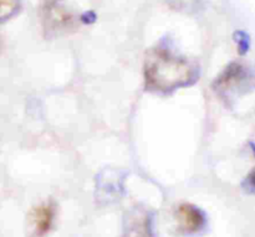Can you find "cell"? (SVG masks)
Masks as SVG:
<instances>
[{
    "label": "cell",
    "mask_w": 255,
    "mask_h": 237,
    "mask_svg": "<svg viewBox=\"0 0 255 237\" xmlns=\"http://www.w3.org/2000/svg\"><path fill=\"white\" fill-rule=\"evenodd\" d=\"M40 17L49 36L66 32L76 24V16L66 0H40Z\"/></svg>",
    "instance_id": "3957f363"
},
{
    "label": "cell",
    "mask_w": 255,
    "mask_h": 237,
    "mask_svg": "<svg viewBox=\"0 0 255 237\" xmlns=\"http://www.w3.org/2000/svg\"><path fill=\"white\" fill-rule=\"evenodd\" d=\"M176 221L183 236H198L208 226L206 213L193 204H181L176 209Z\"/></svg>",
    "instance_id": "52a82bcc"
},
{
    "label": "cell",
    "mask_w": 255,
    "mask_h": 237,
    "mask_svg": "<svg viewBox=\"0 0 255 237\" xmlns=\"http://www.w3.org/2000/svg\"><path fill=\"white\" fill-rule=\"evenodd\" d=\"M21 9V0H0V22L12 19Z\"/></svg>",
    "instance_id": "ba28073f"
},
{
    "label": "cell",
    "mask_w": 255,
    "mask_h": 237,
    "mask_svg": "<svg viewBox=\"0 0 255 237\" xmlns=\"http://www.w3.org/2000/svg\"><path fill=\"white\" fill-rule=\"evenodd\" d=\"M234 41L237 42V46L239 49V54H247L251 46V39H249V35L244 31H237L234 34Z\"/></svg>",
    "instance_id": "30bf717a"
},
{
    "label": "cell",
    "mask_w": 255,
    "mask_h": 237,
    "mask_svg": "<svg viewBox=\"0 0 255 237\" xmlns=\"http://www.w3.org/2000/svg\"><path fill=\"white\" fill-rule=\"evenodd\" d=\"M80 20H81L82 22H87V24H90V22H94L95 20H96V15H95L94 11L84 12V14L80 16Z\"/></svg>",
    "instance_id": "8fae6325"
},
{
    "label": "cell",
    "mask_w": 255,
    "mask_h": 237,
    "mask_svg": "<svg viewBox=\"0 0 255 237\" xmlns=\"http://www.w3.org/2000/svg\"><path fill=\"white\" fill-rule=\"evenodd\" d=\"M254 87L253 72L246 65L233 62L213 82V89L226 103L251 92Z\"/></svg>",
    "instance_id": "7a4b0ae2"
},
{
    "label": "cell",
    "mask_w": 255,
    "mask_h": 237,
    "mask_svg": "<svg viewBox=\"0 0 255 237\" xmlns=\"http://www.w3.org/2000/svg\"><path fill=\"white\" fill-rule=\"evenodd\" d=\"M121 237H157L153 211L143 204L132 206L124 216Z\"/></svg>",
    "instance_id": "5b68a950"
},
{
    "label": "cell",
    "mask_w": 255,
    "mask_h": 237,
    "mask_svg": "<svg viewBox=\"0 0 255 237\" xmlns=\"http://www.w3.org/2000/svg\"><path fill=\"white\" fill-rule=\"evenodd\" d=\"M244 190L247 191V193L249 194H253L254 191V184H253V173L249 175V178L246 179V181H244Z\"/></svg>",
    "instance_id": "7c38bea8"
},
{
    "label": "cell",
    "mask_w": 255,
    "mask_h": 237,
    "mask_svg": "<svg viewBox=\"0 0 255 237\" xmlns=\"http://www.w3.org/2000/svg\"><path fill=\"white\" fill-rule=\"evenodd\" d=\"M143 72L147 89L171 93L198 81L199 66L193 60L174 52L168 45L159 44L147 54Z\"/></svg>",
    "instance_id": "6da1fadb"
},
{
    "label": "cell",
    "mask_w": 255,
    "mask_h": 237,
    "mask_svg": "<svg viewBox=\"0 0 255 237\" xmlns=\"http://www.w3.org/2000/svg\"><path fill=\"white\" fill-rule=\"evenodd\" d=\"M56 219V204L52 200L44 201L30 210L26 218L29 237H44L54 228Z\"/></svg>",
    "instance_id": "8992f818"
},
{
    "label": "cell",
    "mask_w": 255,
    "mask_h": 237,
    "mask_svg": "<svg viewBox=\"0 0 255 237\" xmlns=\"http://www.w3.org/2000/svg\"><path fill=\"white\" fill-rule=\"evenodd\" d=\"M0 52H1V45H0Z\"/></svg>",
    "instance_id": "4fadbf2b"
},
{
    "label": "cell",
    "mask_w": 255,
    "mask_h": 237,
    "mask_svg": "<svg viewBox=\"0 0 255 237\" xmlns=\"http://www.w3.org/2000/svg\"><path fill=\"white\" fill-rule=\"evenodd\" d=\"M166 1L174 11L192 14L201 7L202 0H166Z\"/></svg>",
    "instance_id": "9c48e42d"
},
{
    "label": "cell",
    "mask_w": 255,
    "mask_h": 237,
    "mask_svg": "<svg viewBox=\"0 0 255 237\" xmlns=\"http://www.w3.org/2000/svg\"><path fill=\"white\" fill-rule=\"evenodd\" d=\"M126 173L119 168H105L96 176L95 199L101 206L111 205L125 195Z\"/></svg>",
    "instance_id": "277c9868"
}]
</instances>
